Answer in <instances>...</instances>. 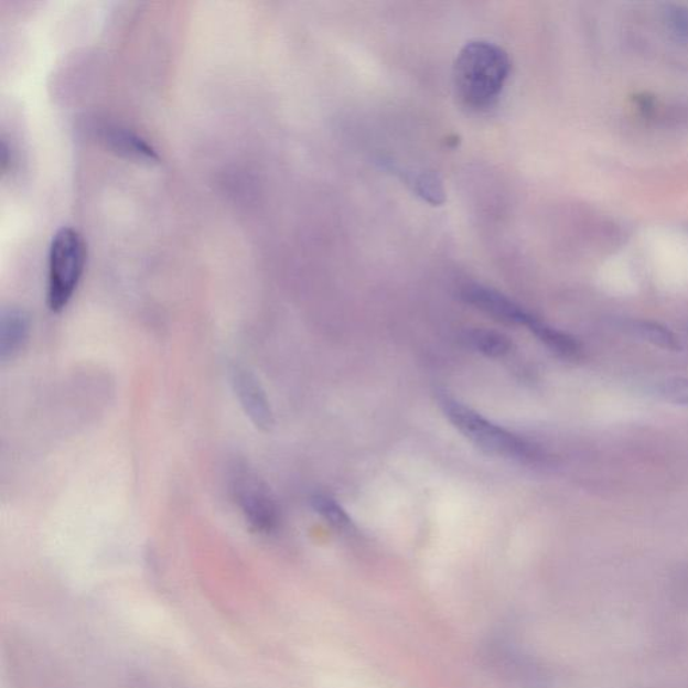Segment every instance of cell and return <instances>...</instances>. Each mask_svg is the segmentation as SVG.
I'll list each match as a JSON object with an SVG mask.
<instances>
[{
    "label": "cell",
    "instance_id": "cell-1",
    "mask_svg": "<svg viewBox=\"0 0 688 688\" xmlns=\"http://www.w3.org/2000/svg\"><path fill=\"white\" fill-rule=\"evenodd\" d=\"M509 75L512 60L505 49L494 42L471 41L454 61V92L465 108L482 112L499 100Z\"/></svg>",
    "mask_w": 688,
    "mask_h": 688
},
{
    "label": "cell",
    "instance_id": "cell-2",
    "mask_svg": "<svg viewBox=\"0 0 688 688\" xmlns=\"http://www.w3.org/2000/svg\"><path fill=\"white\" fill-rule=\"evenodd\" d=\"M439 405L453 428L484 452L519 463H537L542 459V451L536 444L485 419L459 399L442 395Z\"/></svg>",
    "mask_w": 688,
    "mask_h": 688
},
{
    "label": "cell",
    "instance_id": "cell-3",
    "mask_svg": "<svg viewBox=\"0 0 688 688\" xmlns=\"http://www.w3.org/2000/svg\"><path fill=\"white\" fill-rule=\"evenodd\" d=\"M86 262L84 238L73 227H61L49 249L47 293L49 310L58 313L71 303Z\"/></svg>",
    "mask_w": 688,
    "mask_h": 688
},
{
    "label": "cell",
    "instance_id": "cell-4",
    "mask_svg": "<svg viewBox=\"0 0 688 688\" xmlns=\"http://www.w3.org/2000/svg\"><path fill=\"white\" fill-rule=\"evenodd\" d=\"M233 493L248 524L260 533H272L279 525V508L273 497L257 477L239 472L235 477Z\"/></svg>",
    "mask_w": 688,
    "mask_h": 688
},
{
    "label": "cell",
    "instance_id": "cell-5",
    "mask_svg": "<svg viewBox=\"0 0 688 688\" xmlns=\"http://www.w3.org/2000/svg\"><path fill=\"white\" fill-rule=\"evenodd\" d=\"M462 299L473 309L484 312L497 322L525 325L528 329L537 318L506 294L481 284L463 287Z\"/></svg>",
    "mask_w": 688,
    "mask_h": 688
},
{
    "label": "cell",
    "instance_id": "cell-6",
    "mask_svg": "<svg viewBox=\"0 0 688 688\" xmlns=\"http://www.w3.org/2000/svg\"><path fill=\"white\" fill-rule=\"evenodd\" d=\"M232 386L238 398L239 405L258 429L268 430L275 426V417L272 408H270L269 399L264 391L262 386L257 378L239 366L233 367Z\"/></svg>",
    "mask_w": 688,
    "mask_h": 688
},
{
    "label": "cell",
    "instance_id": "cell-7",
    "mask_svg": "<svg viewBox=\"0 0 688 688\" xmlns=\"http://www.w3.org/2000/svg\"><path fill=\"white\" fill-rule=\"evenodd\" d=\"M29 319L26 313L18 309L2 312L0 318V359L8 362L15 358L29 337Z\"/></svg>",
    "mask_w": 688,
    "mask_h": 688
},
{
    "label": "cell",
    "instance_id": "cell-8",
    "mask_svg": "<svg viewBox=\"0 0 688 688\" xmlns=\"http://www.w3.org/2000/svg\"><path fill=\"white\" fill-rule=\"evenodd\" d=\"M528 330L536 335L539 342H542L546 347L551 350L552 353L563 356V358H576L581 352L580 343L577 342L573 336L551 327V325L539 321L538 318H536V321L531 323Z\"/></svg>",
    "mask_w": 688,
    "mask_h": 688
},
{
    "label": "cell",
    "instance_id": "cell-9",
    "mask_svg": "<svg viewBox=\"0 0 688 688\" xmlns=\"http://www.w3.org/2000/svg\"><path fill=\"white\" fill-rule=\"evenodd\" d=\"M470 346L488 358H503L512 353L513 343L506 335L490 330H473L466 336Z\"/></svg>",
    "mask_w": 688,
    "mask_h": 688
},
{
    "label": "cell",
    "instance_id": "cell-10",
    "mask_svg": "<svg viewBox=\"0 0 688 688\" xmlns=\"http://www.w3.org/2000/svg\"><path fill=\"white\" fill-rule=\"evenodd\" d=\"M630 330L641 340L665 350H679V337L667 329L666 325L648 321L631 323Z\"/></svg>",
    "mask_w": 688,
    "mask_h": 688
},
{
    "label": "cell",
    "instance_id": "cell-11",
    "mask_svg": "<svg viewBox=\"0 0 688 688\" xmlns=\"http://www.w3.org/2000/svg\"><path fill=\"white\" fill-rule=\"evenodd\" d=\"M312 508L321 515L330 526L336 528L337 531H348L353 527V520L340 503L333 497L318 494L311 499Z\"/></svg>",
    "mask_w": 688,
    "mask_h": 688
},
{
    "label": "cell",
    "instance_id": "cell-12",
    "mask_svg": "<svg viewBox=\"0 0 688 688\" xmlns=\"http://www.w3.org/2000/svg\"><path fill=\"white\" fill-rule=\"evenodd\" d=\"M413 192L420 195L423 201L432 205H442L445 202V190L442 181L433 172L423 171L420 174H411L407 178Z\"/></svg>",
    "mask_w": 688,
    "mask_h": 688
},
{
    "label": "cell",
    "instance_id": "cell-13",
    "mask_svg": "<svg viewBox=\"0 0 688 688\" xmlns=\"http://www.w3.org/2000/svg\"><path fill=\"white\" fill-rule=\"evenodd\" d=\"M110 140L114 141L120 150L137 153L140 158L155 159L157 153L152 150V147L146 143V141L135 137L128 132H115Z\"/></svg>",
    "mask_w": 688,
    "mask_h": 688
},
{
    "label": "cell",
    "instance_id": "cell-14",
    "mask_svg": "<svg viewBox=\"0 0 688 688\" xmlns=\"http://www.w3.org/2000/svg\"><path fill=\"white\" fill-rule=\"evenodd\" d=\"M663 395L674 402L688 404V379L667 380L663 385Z\"/></svg>",
    "mask_w": 688,
    "mask_h": 688
},
{
    "label": "cell",
    "instance_id": "cell-15",
    "mask_svg": "<svg viewBox=\"0 0 688 688\" xmlns=\"http://www.w3.org/2000/svg\"><path fill=\"white\" fill-rule=\"evenodd\" d=\"M667 14L669 26L673 28L674 32L679 35H687L688 12L680 8H674V10H669Z\"/></svg>",
    "mask_w": 688,
    "mask_h": 688
}]
</instances>
